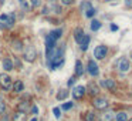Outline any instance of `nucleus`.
<instances>
[{
    "instance_id": "obj_14",
    "label": "nucleus",
    "mask_w": 132,
    "mask_h": 121,
    "mask_svg": "<svg viewBox=\"0 0 132 121\" xmlns=\"http://www.w3.org/2000/svg\"><path fill=\"white\" fill-rule=\"evenodd\" d=\"M115 118V114L112 111H108V112H104L102 117H101V121H112Z\"/></svg>"
},
{
    "instance_id": "obj_17",
    "label": "nucleus",
    "mask_w": 132,
    "mask_h": 121,
    "mask_svg": "<svg viewBox=\"0 0 132 121\" xmlns=\"http://www.w3.org/2000/svg\"><path fill=\"white\" fill-rule=\"evenodd\" d=\"M13 121H26V112H16L13 115Z\"/></svg>"
},
{
    "instance_id": "obj_38",
    "label": "nucleus",
    "mask_w": 132,
    "mask_h": 121,
    "mask_svg": "<svg viewBox=\"0 0 132 121\" xmlns=\"http://www.w3.org/2000/svg\"><path fill=\"white\" fill-rule=\"evenodd\" d=\"M105 2H111V0H105Z\"/></svg>"
},
{
    "instance_id": "obj_34",
    "label": "nucleus",
    "mask_w": 132,
    "mask_h": 121,
    "mask_svg": "<svg viewBox=\"0 0 132 121\" xmlns=\"http://www.w3.org/2000/svg\"><path fill=\"white\" fill-rule=\"evenodd\" d=\"M63 2V4H71L72 3V0H61Z\"/></svg>"
},
{
    "instance_id": "obj_8",
    "label": "nucleus",
    "mask_w": 132,
    "mask_h": 121,
    "mask_svg": "<svg viewBox=\"0 0 132 121\" xmlns=\"http://www.w3.org/2000/svg\"><path fill=\"white\" fill-rule=\"evenodd\" d=\"M36 56H37V53H36V50L33 49V47H29V49L26 50V53H24V60H27V61H34V58H36Z\"/></svg>"
},
{
    "instance_id": "obj_37",
    "label": "nucleus",
    "mask_w": 132,
    "mask_h": 121,
    "mask_svg": "<svg viewBox=\"0 0 132 121\" xmlns=\"http://www.w3.org/2000/svg\"><path fill=\"white\" fill-rule=\"evenodd\" d=\"M0 3H2V4H3V3H4V0H0Z\"/></svg>"
},
{
    "instance_id": "obj_35",
    "label": "nucleus",
    "mask_w": 132,
    "mask_h": 121,
    "mask_svg": "<svg viewBox=\"0 0 132 121\" xmlns=\"http://www.w3.org/2000/svg\"><path fill=\"white\" fill-rule=\"evenodd\" d=\"M111 30H114V32H115V30H118V26H115V24H111Z\"/></svg>"
},
{
    "instance_id": "obj_16",
    "label": "nucleus",
    "mask_w": 132,
    "mask_h": 121,
    "mask_svg": "<svg viewBox=\"0 0 132 121\" xmlns=\"http://www.w3.org/2000/svg\"><path fill=\"white\" fill-rule=\"evenodd\" d=\"M81 50H82V51H85V50L87 49H88V44H89V37H88V36H84V39H82V40H81Z\"/></svg>"
},
{
    "instance_id": "obj_9",
    "label": "nucleus",
    "mask_w": 132,
    "mask_h": 121,
    "mask_svg": "<svg viewBox=\"0 0 132 121\" xmlns=\"http://www.w3.org/2000/svg\"><path fill=\"white\" fill-rule=\"evenodd\" d=\"M21 4V7H23L26 12H30V10L33 9V4H31V0H19Z\"/></svg>"
},
{
    "instance_id": "obj_41",
    "label": "nucleus",
    "mask_w": 132,
    "mask_h": 121,
    "mask_svg": "<svg viewBox=\"0 0 132 121\" xmlns=\"http://www.w3.org/2000/svg\"><path fill=\"white\" fill-rule=\"evenodd\" d=\"M131 57H132V56H131Z\"/></svg>"
},
{
    "instance_id": "obj_30",
    "label": "nucleus",
    "mask_w": 132,
    "mask_h": 121,
    "mask_svg": "<svg viewBox=\"0 0 132 121\" xmlns=\"http://www.w3.org/2000/svg\"><path fill=\"white\" fill-rule=\"evenodd\" d=\"M85 14H87V17H92V16L95 14V10H94V9H89L88 12L85 13Z\"/></svg>"
},
{
    "instance_id": "obj_23",
    "label": "nucleus",
    "mask_w": 132,
    "mask_h": 121,
    "mask_svg": "<svg viewBox=\"0 0 132 121\" xmlns=\"http://www.w3.org/2000/svg\"><path fill=\"white\" fill-rule=\"evenodd\" d=\"M89 94L91 95H97L98 94V87L97 86H94V84H89Z\"/></svg>"
},
{
    "instance_id": "obj_2",
    "label": "nucleus",
    "mask_w": 132,
    "mask_h": 121,
    "mask_svg": "<svg viewBox=\"0 0 132 121\" xmlns=\"http://www.w3.org/2000/svg\"><path fill=\"white\" fill-rule=\"evenodd\" d=\"M117 69L119 70L121 73H126V71H129V69H131V64H129L128 58H125V57L118 58V61H117Z\"/></svg>"
},
{
    "instance_id": "obj_40",
    "label": "nucleus",
    "mask_w": 132,
    "mask_h": 121,
    "mask_svg": "<svg viewBox=\"0 0 132 121\" xmlns=\"http://www.w3.org/2000/svg\"><path fill=\"white\" fill-rule=\"evenodd\" d=\"M129 121H132V118H131V120H129Z\"/></svg>"
},
{
    "instance_id": "obj_18",
    "label": "nucleus",
    "mask_w": 132,
    "mask_h": 121,
    "mask_svg": "<svg viewBox=\"0 0 132 121\" xmlns=\"http://www.w3.org/2000/svg\"><path fill=\"white\" fill-rule=\"evenodd\" d=\"M89 9H92V7H91V3H89L88 0H85V2H82V3H81V6H80V10H81V12H85V13H87Z\"/></svg>"
},
{
    "instance_id": "obj_39",
    "label": "nucleus",
    "mask_w": 132,
    "mask_h": 121,
    "mask_svg": "<svg viewBox=\"0 0 132 121\" xmlns=\"http://www.w3.org/2000/svg\"><path fill=\"white\" fill-rule=\"evenodd\" d=\"M50 2H54V0H50Z\"/></svg>"
},
{
    "instance_id": "obj_10",
    "label": "nucleus",
    "mask_w": 132,
    "mask_h": 121,
    "mask_svg": "<svg viewBox=\"0 0 132 121\" xmlns=\"http://www.w3.org/2000/svg\"><path fill=\"white\" fill-rule=\"evenodd\" d=\"M84 32H82V29H75V32H74V39L78 41V43H81V40L84 39Z\"/></svg>"
},
{
    "instance_id": "obj_21",
    "label": "nucleus",
    "mask_w": 132,
    "mask_h": 121,
    "mask_svg": "<svg viewBox=\"0 0 132 121\" xmlns=\"http://www.w3.org/2000/svg\"><path fill=\"white\" fill-rule=\"evenodd\" d=\"M115 118H117V121H126L128 114H126V112H118V114L115 115Z\"/></svg>"
},
{
    "instance_id": "obj_25",
    "label": "nucleus",
    "mask_w": 132,
    "mask_h": 121,
    "mask_svg": "<svg viewBox=\"0 0 132 121\" xmlns=\"http://www.w3.org/2000/svg\"><path fill=\"white\" fill-rule=\"evenodd\" d=\"M21 46H23V44H21V41H20V40H16V41H13V49H14V50H17V51H20V50L23 49Z\"/></svg>"
},
{
    "instance_id": "obj_12",
    "label": "nucleus",
    "mask_w": 132,
    "mask_h": 121,
    "mask_svg": "<svg viewBox=\"0 0 132 121\" xmlns=\"http://www.w3.org/2000/svg\"><path fill=\"white\" fill-rule=\"evenodd\" d=\"M84 74V66L80 60L75 63V75H82Z\"/></svg>"
},
{
    "instance_id": "obj_19",
    "label": "nucleus",
    "mask_w": 132,
    "mask_h": 121,
    "mask_svg": "<svg viewBox=\"0 0 132 121\" xmlns=\"http://www.w3.org/2000/svg\"><path fill=\"white\" fill-rule=\"evenodd\" d=\"M13 90H14L16 93L23 91V83H21L20 80H19V81H16V83H14V86H13Z\"/></svg>"
},
{
    "instance_id": "obj_22",
    "label": "nucleus",
    "mask_w": 132,
    "mask_h": 121,
    "mask_svg": "<svg viewBox=\"0 0 132 121\" xmlns=\"http://www.w3.org/2000/svg\"><path fill=\"white\" fill-rule=\"evenodd\" d=\"M100 27H101V23L98 20H92L91 21V30L97 32V30H100Z\"/></svg>"
},
{
    "instance_id": "obj_4",
    "label": "nucleus",
    "mask_w": 132,
    "mask_h": 121,
    "mask_svg": "<svg viewBox=\"0 0 132 121\" xmlns=\"http://www.w3.org/2000/svg\"><path fill=\"white\" fill-rule=\"evenodd\" d=\"M0 84L2 87L6 90H9L12 87V78H10L9 74H0Z\"/></svg>"
},
{
    "instance_id": "obj_27",
    "label": "nucleus",
    "mask_w": 132,
    "mask_h": 121,
    "mask_svg": "<svg viewBox=\"0 0 132 121\" xmlns=\"http://www.w3.org/2000/svg\"><path fill=\"white\" fill-rule=\"evenodd\" d=\"M53 112H54L55 118H60L61 117V110L58 108V107H54V108H53Z\"/></svg>"
},
{
    "instance_id": "obj_15",
    "label": "nucleus",
    "mask_w": 132,
    "mask_h": 121,
    "mask_svg": "<svg viewBox=\"0 0 132 121\" xmlns=\"http://www.w3.org/2000/svg\"><path fill=\"white\" fill-rule=\"evenodd\" d=\"M61 29H58V30H53V32H50V34L47 36V37H50V39H53V40H57V39H60L61 37Z\"/></svg>"
},
{
    "instance_id": "obj_11",
    "label": "nucleus",
    "mask_w": 132,
    "mask_h": 121,
    "mask_svg": "<svg viewBox=\"0 0 132 121\" xmlns=\"http://www.w3.org/2000/svg\"><path fill=\"white\" fill-rule=\"evenodd\" d=\"M101 86L105 87V88H114L115 81L114 80H109V78H106V80H101Z\"/></svg>"
},
{
    "instance_id": "obj_26",
    "label": "nucleus",
    "mask_w": 132,
    "mask_h": 121,
    "mask_svg": "<svg viewBox=\"0 0 132 121\" xmlns=\"http://www.w3.org/2000/svg\"><path fill=\"white\" fill-rule=\"evenodd\" d=\"M4 110H6V104H4L3 97L0 95V114H3V112H4Z\"/></svg>"
},
{
    "instance_id": "obj_20",
    "label": "nucleus",
    "mask_w": 132,
    "mask_h": 121,
    "mask_svg": "<svg viewBox=\"0 0 132 121\" xmlns=\"http://www.w3.org/2000/svg\"><path fill=\"white\" fill-rule=\"evenodd\" d=\"M67 97H68V91H67V90H61L57 94V100H65Z\"/></svg>"
},
{
    "instance_id": "obj_28",
    "label": "nucleus",
    "mask_w": 132,
    "mask_h": 121,
    "mask_svg": "<svg viewBox=\"0 0 132 121\" xmlns=\"http://www.w3.org/2000/svg\"><path fill=\"white\" fill-rule=\"evenodd\" d=\"M63 110H70V108H72V103H65V104H63V107H61Z\"/></svg>"
},
{
    "instance_id": "obj_13",
    "label": "nucleus",
    "mask_w": 132,
    "mask_h": 121,
    "mask_svg": "<svg viewBox=\"0 0 132 121\" xmlns=\"http://www.w3.org/2000/svg\"><path fill=\"white\" fill-rule=\"evenodd\" d=\"M2 66H3V70H6V71L13 70V63H12V60H9V58H4L3 63H2Z\"/></svg>"
},
{
    "instance_id": "obj_33",
    "label": "nucleus",
    "mask_w": 132,
    "mask_h": 121,
    "mask_svg": "<svg viewBox=\"0 0 132 121\" xmlns=\"http://www.w3.org/2000/svg\"><path fill=\"white\" fill-rule=\"evenodd\" d=\"M74 83H75V78H74V77H72V78H70V80H68V86H72Z\"/></svg>"
},
{
    "instance_id": "obj_6",
    "label": "nucleus",
    "mask_w": 132,
    "mask_h": 121,
    "mask_svg": "<svg viewBox=\"0 0 132 121\" xmlns=\"http://www.w3.org/2000/svg\"><path fill=\"white\" fill-rule=\"evenodd\" d=\"M88 73L92 75V77H97L100 70H98V64L95 63L94 60H89L88 61Z\"/></svg>"
},
{
    "instance_id": "obj_1",
    "label": "nucleus",
    "mask_w": 132,
    "mask_h": 121,
    "mask_svg": "<svg viewBox=\"0 0 132 121\" xmlns=\"http://www.w3.org/2000/svg\"><path fill=\"white\" fill-rule=\"evenodd\" d=\"M0 23L2 24V29H9L14 24V16L13 14H2L0 16Z\"/></svg>"
},
{
    "instance_id": "obj_36",
    "label": "nucleus",
    "mask_w": 132,
    "mask_h": 121,
    "mask_svg": "<svg viewBox=\"0 0 132 121\" xmlns=\"http://www.w3.org/2000/svg\"><path fill=\"white\" fill-rule=\"evenodd\" d=\"M30 121H38V120H37V117H34V118H31Z\"/></svg>"
},
{
    "instance_id": "obj_7",
    "label": "nucleus",
    "mask_w": 132,
    "mask_h": 121,
    "mask_svg": "<svg viewBox=\"0 0 132 121\" xmlns=\"http://www.w3.org/2000/svg\"><path fill=\"white\" fill-rule=\"evenodd\" d=\"M71 93H72V97L77 98V100H78V98H82V95L85 94V87H84V86H77Z\"/></svg>"
},
{
    "instance_id": "obj_24",
    "label": "nucleus",
    "mask_w": 132,
    "mask_h": 121,
    "mask_svg": "<svg viewBox=\"0 0 132 121\" xmlns=\"http://www.w3.org/2000/svg\"><path fill=\"white\" fill-rule=\"evenodd\" d=\"M94 118H95V115H94V112H91V111H88L84 115V121H94Z\"/></svg>"
},
{
    "instance_id": "obj_32",
    "label": "nucleus",
    "mask_w": 132,
    "mask_h": 121,
    "mask_svg": "<svg viewBox=\"0 0 132 121\" xmlns=\"http://www.w3.org/2000/svg\"><path fill=\"white\" fill-rule=\"evenodd\" d=\"M31 111H33V114H38V108H37V107H33V108H31Z\"/></svg>"
},
{
    "instance_id": "obj_3",
    "label": "nucleus",
    "mask_w": 132,
    "mask_h": 121,
    "mask_svg": "<svg viewBox=\"0 0 132 121\" xmlns=\"http://www.w3.org/2000/svg\"><path fill=\"white\" fill-rule=\"evenodd\" d=\"M94 107L98 110H105L108 107V100L106 98H102V97H98L94 100Z\"/></svg>"
},
{
    "instance_id": "obj_29",
    "label": "nucleus",
    "mask_w": 132,
    "mask_h": 121,
    "mask_svg": "<svg viewBox=\"0 0 132 121\" xmlns=\"http://www.w3.org/2000/svg\"><path fill=\"white\" fill-rule=\"evenodd\" d=\"M31 4H33V7H38V6H41V0H31Z\"/></svg>"
},
{
    "instance_id": "obj_31",
    "label": "nucleus",
    "mask_w": 132,
    "mask_h": 121,
    "mask_svg": "<svg viewBox=\"0 0 132 121\" xmlns=\"http://www.w3.org/2000/svg\"><path fill=\"white\" fill-rule=\"evenodd\" d=\"M125 4H126V7L132 9V0H125Z\"/></svg>"
},
{
    "instance_id": "obj_5",
    "label": "nucleus",
    "mask_w": 132,
    "mask_h": 121,
    "mask_svg": "<svg viewBox=\"0 0 132 121\" xmlns=\"http://www.w3.org/2000/svg\"><path fill=\"white\" fill-rule=\"evenodd\" d=\"M106 47L105 46H97L95 47V50H94V56H95V58H98V60H101V58H104L105 57V54H106Z\"/></svg>"
}]
</instances>
